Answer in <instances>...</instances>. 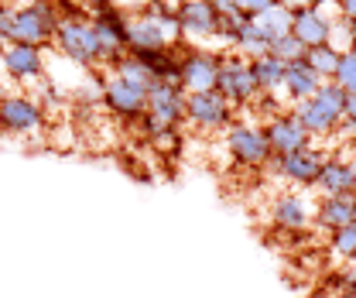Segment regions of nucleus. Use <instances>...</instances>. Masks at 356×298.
<instances>
[{
	"mask_svg": "<svg viewBox=\"0 0 356 298\" xmlns=\"http://www.w3.org/2000/svg\"><path fill=\"white\" fill-rule=\"evenodd\" d=\"M58 17H62V10L55 7V0H35V3L14 7V10H10V31H7V42L35 45V48H51L55 28H58Z\"/></svg>",
	"mask_w": 356,
	"mask_h": 298,
	"instance_id": "obj_1",
	"label": "nucleus"
},
{
	"mask_svg": "<svg viewBox=\"0 0 356 298\" xmlns=\"http://www.w3.org/2000/svg\"><path fill=\"white\" fill-rule=\"evenodd\" d=\"M343 107H346V93L332 79H325L312 100L295 103L291 113L298 117V124L309 130L312 137H325V134H336V127L343 124Z\"/></svg>",
	"mask_w": 356,
	"mask_h": 298,
	"instance_id": "obj_2",
	"label": "nucleus"
},
{
	"mask_svg": "<svg viewBox=\"0 0 356 298\" xmlns=\"http://www.w3.org/2000/svg\"><path fill=\"white\" fill-rule=\"evenodd\" d=\"M51 48L58 52V58L79 65V69H92L96 65V38H92V24L83 14H62Z\"/></svg>",
	"mask_w": 356,
	"mask_h": 298,
	"instance_id": "obj_3",
	"label": "nucleus"
},
{
	"mask_svg": "<svg viewBox=\"0 0 356 298\" xmlns=\"http://www.w3.org/2000/svg\"><path fill=\"white\" fill-rule=\"evenodd\" d=\"M222 144L229 151V158L243 168H267L274 162V151L267 144L264 124H247V120H233L229 127L222 130Z\"/></svg>",
	"mask_w": 356,
	"mask_h": 298,
	"instance_id": "obj_4",
	"label": "nucleus"
},
{
	"mask_svg": "<svg viewBox=\"0 0 356 298\" xmlns=\"http://www.w3.org/2000/svg\"><path fill=\"white\" fill-rule=\"evenodd\" d=\"M92 24V38H96V65H117L131 48H127V14L113 3L99 14L89 17Z\"/></svg>",
	"mask_w": 356,
	"mask_h": 298,
	"instance_id": "obj_5",
	"label": "nucleus"
},
{
	"mask_svg": "<svg viewBox=\"0 0 356 298\" xmlns=\"http://www.w3.org/2000/svg\"><path fill=\"white\" fill-rule=\"evenodd\" d=\"M99 100H103L106 113L117 117V120H124V124H134V120H140V117L147 113V86L131 83V79H124V76L113 72V69L103 76Z\"/></svg>",
	"mask_w": 356,
	"mask_h": 298,
	"instance_id": "obj_6",
	"label": "nucleus"
},
{
	"mask_svg": "<svg viewBox=\"0 0 356 298\" xmlns=\"http://www.w3.org/2000/svg\"><path fill=\"white\" fill-rule=\"evenodd\" d=\"M185 100L188 93L178 83H151L147 86V113L140 117L144 130L154 137L158 130L185 124Z\"/></svg>",
	"mask_w": 356,
	"mask_h": 298,
	"instance_id": "obj_7",
	"label": "nucleus"
},
{
	"mask_svg": "<svg viewBox=\"0 0 356 298\" xmlns=\"http://www.w3.org/2000/svg\"><path fill=\"white\" fill-rule=\"evenodd\" d=\"M44 130V107L42 100L28 93H3L0 96V134L7 137H28Z\"/></svg>",
	"mask_w": 356,
	"mask_h": 298,
	"instance_id": "obj_8",
	"label": "nucleus"
},
{
	"mask_svg": "<svg viewBox=\"0 0 356 298\" xmlns=\"http://www.w3.org/2000/svg\"><path fill=\"white\" fill-rule=\"evenodd\" d=\"M0 69L17 86L42 83L48 72V55H44V48H35V45L3 42L0 45Z\"/></svg>",
	"mask_w": 356,
	"mask_h": 298,
	"instance_id": "obj_9",
	"label": "nucleus"
},
{
	"mask_svg": "<svg viewBox=\"0 0 356 298\" xmlns=\"http://www.w3.org/2000/svg\"><path fill=\"white\" fill-rule=\"evenodd\" d=\"M216 93L222 100H229L233 107H250L257 100V83L250 72V62L243 55H229L222 52L220 58V76H216Z\"/></svg>",
	"mask_w": 356,
	"mask_h": 298,
	"instance_id": "obj_10",
	"label": "nucleus"
},
{
	"mask_svg": "<svg viewBox=\"0 0 356 298\" xmlns=\"http://www.w3.org/2000/svg\"><path fill=\"white\" fill-rule=\"evenodd\" d=\"M233 103L222 100L216 89L209 93H188L185 100V124L195 130H226L233 124Z\"/></svg>",
	"mask_w": 356,
	"mask_h": 298,
	"instance_id": "obj_11",
	"label": "nucleus"
},
{
	"mask_svg": "<svg viewBox=\"0 0 356 298\" xmlns=\"http://www.w3.org/2000/svg\"><path fill=\"white\" fill-rule=\"evenodd\" d=\"M220 58L222 52H206L195 45L181 48V89L185 93H209L216 89V76H220Z\"/></svg>",
	"mask_w": 356,
	"mask_h": 298,
	"instance_id": "obj_12",
	"label": "nucleus"
},
{
	"mask_svg": "<svg viewBox=\"0 0 356 298\" xmlns=\"http://www.w3.org/2000/svg\"><path fill=\"white\" fill-rule=\"evenodd\" d=\"M325 158L329 155L318 151V148H302V151H291V155H274L270 168L277 171V178H284L291 185H315Z\"/></svg>",
	"mask_w": 356,
	"mask_h": 298,
	"instance_id": "obj_13",
	"label": "nucleus"
},
{
	"mask_svg": "<svg viewBox=\"0 0 356 298\" xmlns=\"http://www.w3.org/2000/svg\"><path fill=\"white\" fill-rule=\"evenodd\" d=\"M175 17L181 38H192V42H213L220 31V14L206 0H185Z\"/></svg>",
	"mask_w": 356,
	"mask_h": 298,
	"instance_id": "obj_14",
	"label": "nucleus"
},
{
	"mask_svg": "<svg viewBox=\"0 0 356 298\" xmlns=\"http://www.w3.org/2000/svg\"><path fill=\"white\" fill-rule=\"evenodd\" d=\"M267 144L274 155H291V151H302V148H312V134L302 124L295 113H277L264 124Z\"/></svg>",
	"mask_w": 356,
	"mask_h": 298,
	"instance_id": "obj_15",
	"label": "nucleus"
},
{
	"mask_svg": "<svg viewBox=\"0 0 356 298\" xmlns=\"http://www.w3.org/2000/svg\"><path fill=\"white\" fill-rule=\"evenodd\" d=\"M291 35L305 45V48L329 45V38H332V17H325V14H322V7H309V3H302V7H295V10H291Z\"/></svg>",
	"mask_w": 356,
	"mask_h": 298,
	"instance_id": "obj_16",
	"label": "nucleus"
},
{
	"mask_svg": "<svg viewBox=\"0 0 356 298\" xmlns=\"http://www.w3.org/2000/svg\"><path fill=\"white\" fill-rule=\"evenodd\" d=\"M312 216H315V226H322L325 233H336V230L350 226V223H356V192L322 196Z\"/></svg>",
	"mask_w": 356,
	"mask_h": 298,
	"instance_id": "obj_17",
	"label": "nucleus"
},
{
	"mask_svg": "<svg viewBox=\"0 0 356 298\" xmlns=\"http://www.w3.org/2000/svg\"><path fill=\"white\" fill-rule=\"evenodd\" d=\"M270 219H274V226H277V230L295 233V230H305V226L312 223V210H309V203H305L302 196L284 192V196H277V199H274V206H270Z\"/></svg>",
	"mask_w": 356,
	"mask_h": 298,
	"instance_id": "obj_18",
	"label": "nucleus"
},
{
	"mask_svg": "<svg viewBox=\"0 0 356 298\" xmlns=\"http://www.w3.org/2000/svg\"><path fill=\"white\" fill-rule=\"evenodd\" d=\"M315 189L322 196H339V192H356V182H353V168H350V158L343 155H329L325 165L315 178Z\"/></svg>",
	"mask_w": 356,
	"mask_h": 298,
	"instance_id": "obj_19",
	"label": "nucleus"
},
{
	"mask_svg": "<svg viewBox=\"0 0 356 298\" xmlns=\"http://www.w3.org/2000/svg\"><path fill=\"white\" fill-rule=\"evenodd\" d=\"M322 76L312 69L309 62L302 58V62H291L288 65V72H284V86H281V93L288 96V100H295V103H302V100H312L318 89H322Z\"/></svg>",
	"mask_w": 356,
	"mask_h": 298,
	"instance_id": "obj_20",
	"label": "nucleus"
},
{
	"mask_svg": "<svg viewBox=\"0 0 356 298\" xmlns=\"http://www.w3.org/2000/svg\"><path fill=\"white\" fill-rule=\"evenodd\" d=\"M250 72H254L257 93H281L288 65H284L281 58H274V55L267 52V55H261V58H250Z\"/></svg>",
	"mask_w": 356,
	"mask_h": 298,
	"instance_id": "obj_21",
	"label": "nucleus"
},
{
	"mask_svg": "<svg viewBox=\"0 0 356 298\" xmlns=\"http://www.w3.org/2000/svg\"><path fill=\"white\" fill-rule=\"evenodd\" d=\"M254 28L264 35L267 42H277V38L291 35V10H288L284 3H277V7L264 10L261 17H254Z\"/></svg>",
	"mask_w": 356,
	"mask_h": 298,
	"instance_id": "obj_22",
	"label": "nucleus"
},
{
	"mask_svg": "<svg viewBox=\"0 0 356 298\" xmlns=\"http://www.w3.org/2000/svg\"><path fill=\"white\" fill-rule=\"evenodd\" d=\"M229 48L250 62V58H261V55H267V52H270V42H267L264 35L254 28V17H250V21H247V24L236 31V38H233V45H229Z\"/></svg>",
	"mask_w": 356,
	"mask_h": 298,
	"instance_id": "obj_23",
	"label": "nucleus"
},
{
	"mask_svg": "<svg viewBox=\"0 0 356 298\" xmlns=\"http://www.w3.org/2000/svg\"><path fill=\"white\" fill-rule=\"evenodd\" d=\"M339 58H343V52H336L332 45H315L305 52V62H309L312 69L322 76V79H332L336 76V69H339Z\"/></svg>",
	"mask_w": 356,
	"mask_h": 298,
	"instance_id": "obj_24",
	"label": "nucleus"
},
{
	"mask_svg": "<svg viewBox=\"0 0 356 298\" xmlns=\"http://www.w3.org/2000/svg\"><path fill=\"white\" fill-rule=\"evenodd\" d=\"M329 247H332V254L339 260H356V223L329 233Z\"/></svg>",
	"mask_w": 356,
	"mask_h": 298,
	"instance_id": "obj_25",
	"label": "nucleus"
},
{
	"mask_svg": "<svg viewBox=\"0 0 356 298\" xmlns=\"http://www.w3.org/2000/svg\"><path fill=\"white\" fill-rule=\"evenodd\" d=\"M305 52H309V48L298 42L295 35H284V38L270 42V55H274V58H281L284 65H291V62H302V58H305Z\"/></svg>",
	"mask_w": 356,
	"mask_h": 298,
	"instance_id": "obj_26",
	"label": "nucleus"
},
{
	"mask_svg": "<svg viewBox=\"0 0 356 298\" xmlns=\"http://www.w3.org/2000/svg\"><path fill=\"white\" fill-rule=\"evenodd\" d=\"M332 83L339 86L346 96L356 93V52H343V58H339V69H336Z\"/></svg>",
	"mask_w": 356,
	"mask_h": 298,
	"instance_id": "obj_27",
	"label": "nucleus"
},
{
	"mask_svg": "<svg viewBox=\"0 0 356 298\" xmlns=\"http://www.w3.org/2000/svg\"><path fill=\"white\" fill-rule=\"evenodd\" d=\"M281 0H240V10L247 14V17H261L264 10H270V7H277Z\"/></svg>",
	"mask_w": 356,
	"mask_h": 298,
	"instance_id": "obj_28",
	"label": "nucleus"
},
{
	"mask_svg": "<svg viewBox=\"0 0 356 298\" xmlns=\"http://www.w3.org/2000/svg\"><path fill=\"white\" fill-rule=\"evenodd\" d=\"M339 295L343 298H356V271H346L339 278Z\"/></svg>",
	"mask_w": 356,
	"mask_h": 298,
	"instance_id": "obj_29",
	"label": "nucleus"
},
{
	"mask_svg": "<svg viewBox=\"0 0 356 298\" xmlns=\"http://www.w3.org/2000/svg\"><path fill=\"white\" fill-rule=\"evenodd\" d=\"M343 120H346L350 127H356V93H350V96H346V107H343Z\"/></svg>",
	"mask_w": 356,
	"mask_h": 298,
	"instance_id": "obj_30",
	"label": "nucleus"
},
{
	"mask_svg": "<svg viewBox=\"0 0 356 298\" xmlns=\"http://www.w3.org/2000/svg\"><path fill=\"white\" fill-rule=\"evenodd\" d=\"M206 3H209L216 14H229V10H236V7H240V0H206Z\"/></svg>",
	"mask_w": 356,
	"mask_h": 298,
	"instance_id": "obj_31",
	"label": "nucleus"
},
{
	"mask_svg": "<svg viewBox=\"0 0 356 298\" xmlns=\"http://www.w3.org/2000/svg\"><path fill=\"white\" fill-rule=\"evenodd\" d=\"M147 7H158V10H168V14H178L181 0H147Z\"/></svg>",
	"mask_w": 356,
	"mask_h": 298,
	"instance_id": "obj_32",
	"label": "nucleus"
},
{
	"mask_svg": "<svg viewBox=\"0 0 356 298\" xmlns=\"http://www.w3.org/2000/svg\"><path fill=\"white\" fill-rule=\"evenodd\" d=\"M336 3H339V14L346 21H356V0H336Z\"/></svg>",
	"mask_w": 356,
	"mask_h": 298,
	"instance_id": "obj_33",
	"label": "nucleus"
},
{
	"mask_svg": "<svg viewBox=\"0 0 356 298\" xmlns=\"http://www.w3.org/2000/svg\"><path fill=\"white\" fill-rule=\"evenodd\" d=\"M302 3H309V7H322L325 0H302Z\"/></svg>",
	"mask_w": 356,
	"mask_h": 298,
	"instance_id": "obj_34",
	"label": "nucleus"
},
{
	"mask_svg": "<svg viewBox=\"0 0 356 298\" xmlns=\"http://www.w3.org/2000/svg\"><path fill=\"white\" fill-rule=\"evenodd\" d=\"M350 168H353V182H356V155L350 158Z\"/></svg>",
	"mask_w": 356,
	"mask_h": 298,
	"instance_id": "obj_35",
	"label": "nucleus"
},
{
	"mask_svg": "<svg viewBox=\"0 0 356 298\" xmlns=\"http://www.w3.org/2000/svg\"><path fill=\"white\" fill-rule=\"evenodd\" d=\"M28 3H35V0H28Z\"/></svg>",
	"mask_w": 356,
	"mask_h": 298,
	"instance_id": "obj_36",
	"label": "nucleus"
},
{
	"mask_svg": "<svg viewBox=\"0 0 356 298\" xmlns=\"http://www.w3.org/2000/svg\"><path fill=\"white\" fill-rule=\"evenodd\" d=\"M353 144H356V137H353Z\"/></svg>",
	"mask_w": 356,
	"mask_h": 298,
	"instance_id": "obj_37",
	"label": "nucleus"
},
{
	"mask_svg": "<svg viewBox=\"0 0 356 298\" xmlns=\"http://www.w3.org/2000/svg\"><path fill=\"white\" fill-rule=\"evenodd\" d=\"M181 3H185V0H181Z\"/></svg>",
	"mask_w": 356,
	"mask_h": 298,
	"instance_id": "obj_38",
	"label": "nucleus"
}]
</instances>
